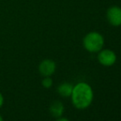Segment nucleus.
<instances>
[{
    "mask_svg": "<svg viewBox=\"0 0 121 121\" xmlns=\"http://www.w3.org/2000/svg\"><path fill=\"white\" fill-rule=\"evenodd\" d=\"M97 59L101 65L105 67H110L114 65L116 62L117 56L113 50L109 49H101L98 52Z\"/></svg>",
    "mask_w": 121,
    "mask_h": 121,
    "instance_id": "3",
    "label": "nucleus"
},
{
    "mask_svg": "<svg viewBox=\"0 0 121 121\" xmlns=\"http://www.w3.org/2000/svg\"><path fill=\"white\" fill-rule=\"evenodd\" d=\"M3 103H4V97H3V94L0 92V108L3 105Z\"/></svg>",
    "mask_w": 121,
    "mask_h": 121,
    "instance_id": "9",
    "label": "nucleus"
},
{
    "mask_svg": "<svg viewBox=\"0 0 121 121\" xmlns=\"http://www.w3.org/2000/svg\"><path fill=\"white\" fill-rule=\"evenodd\" d=\"M0 121H3V117L1 116V115H0Z\"/></svg>",
    "mask_w": 121,
    "mask_h": 121,
    "instance_id": "11",
    "label": "nucleus"
},
{
    "mask_svg": "<svg viewBox=\"0 0 121 121\" xmlns=\"http://www.w3.org/2000/svg\"><path fill=\"white\" fill-rule=\"evenodd\" d=\"M105 39L103 35L97 31H91L84 36L82 40L83 47L90 53L99 52L103 49Z\"/></svg>",
    "mask_w": 121,
    "mask_h": 121,
    "instance_id": "2",
    "label": "nucleus"
},
{
    "mask_svg": "<svg viewBox=\"0 0 121 121\" xmlns=\"http://www.w3.org/2000/svg\"><path fill=\"white\" fill-rule=\"evenodd\" d=\"M106 18L113 26H121V8L119 6H111L107 9Z\"/></svg>",
    "mask_w": 121,
    "mask_h": 121,
    "instance_id": "4",
    "label": "nucleus"
},
{
    "mask_svg": "<svg viewBox=\"0 0 121 121\" xmlns=\"http://www.w3.org/2000/svg\"><path fill=\"white\" fill-rule=\"evenodd\" d=\"M38 70L43 77H51L56 71V64L53 59H43L39 64Z\"/></svg>",
    "mask_w": 121,
    "mask_h": 121,
    "instance_id": "5",
    "label": "nucleus"
},
{
    "mask_svg": "<svg viewBox=\"0 0 121 121\" xmlns=\"http://www.w3.org/2000/svg\"><path fill=\"white\" fill-rule=\"evenodd\" d=\"M73 89V86L69 82H63L58 86L57 92L63 97H69L71 96L72 91Z\"/></svg>",
    "mask_w": 121,
    "mask_h": 121,
    "instance_id": "7",
    "label": "nucleus"
},
{
    "mask_svg": "<svg viewBox=\"0 0 121 121\" xmlns=\"http://www.w3.org/2000/svg\"><path fill=\"white\" fill-rule=\"evenodd\" d=\"M73 105L78 110L87 108L93 100L91 86L86 82H79L73 86L71 94Z\"/></svg>",
    "mask_w": 121,
    "mask_h": 121,
    "instance_id": "1",
    "label": "nucleus"
},
{
    "mask_svg": "<svg viewBox=\"0 0 121 121\" xmlns=\"http://www.w3.org/2000/svg\"><path fill=\"white\" fill-rule=\"evenodd\" d=\"M64 112V105L60 100H54L49 106V113L54 118H60Z\"/></svg>",
    "mask_w": 121,
    "mask_h": 121,
    "instance_id": "6",
    "label": "nucleus"
},
{
    "mask_svg": "<svg viewBox=\"0 0 121 121\" xmlns=\"http://www.w3.org/2000/svg\"><path fill=\"white\" fill-rule=\"evenodd\" d=\"M41 85L43 86V87L49 89L53 86V79L50 77H44L41 81Z\"/></svg>",
    "mask_w": 121,
    "mask_h": 121,
    "instance_id": "8",
    "label": "nucleus"
},
{
    "mask_svg": "<svg viewBox=\"0 0 121 121\" xmlns=\"http://www.w3.org/2000/svg\"><path fill=\"white\" fill-rule=\"evenodd\" d=\"M56 121H70V120L66 118H62V117H60V118H58V120Z\"/></svg>",
    "mask_w": 121,
    "mask_h": 121,
    "instance_id": "10",
    "label": "nucleus"
}]
</instances>
